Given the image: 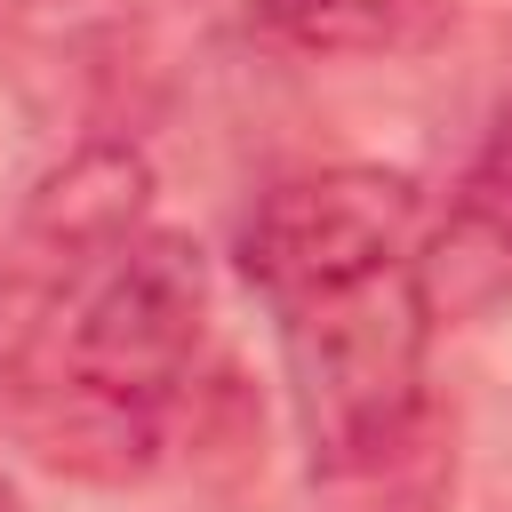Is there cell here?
<instances>
[{"instance_id":"cell-4","label":"cell","mask_w":512,"mask_h":512,"mask_svg":"<svg viewBox=\"0 0 512 512\" xmlns=\"http://www.w3.org/2000/svg\"><path fill=\"white\" fill-rule=\"evenodd\" d=\"M144 208H152V168H144V152L120 144V136H96V144L64 152V160L40 176V192H32V208H24V232H16V256L32 264L40 288H56V280H72L80 264H96V256H112L120 240H136V232H144Z\"/></svg>"},{"instance_id":"cell-1","label":"cell","mask_w":512,"mask_h":512,"mask_svg":"<svg viewBox=\"0 0 512 512\" xmlns=\"http://www.w3.org/2000/svg\"><path fill=\"white\" fill-rule=\"evenodd\" d=\"M272 312H280V368L312 472L352 488L408 464L424 424V352H432V312L416 296V272L384 264L368 280Z\"/></svg>"},{"instance_id":"cell-3","label":"cell","mask_w":512,"mask_h":512,"mask_svg":"<svg viewBox=\"0 0 512 512\" xmlns=\"http://www.w3.org/2000/svg\"><path fill=\"white\" fill-rule=\"evenodd\" d=\"M408 272L432 328H472L512 304V104H496V120L480 128L464 176L448 184V208L416 232Z\"/></svg>"},{"instance_id":"cell-6","label":"cell","mask_w":512,"mask_h":512,"mask_svg":"<svg viewBox=\"0 0 512 512\" xmlns=\"http://www.w3.org/2000/svg\"><path fill=\"white\" fill-rule=\"evenodd\" d=\"M0 512H24V504H16V488H8V480H0Z\"/></svg>"},{"instance_id":"cell-5","label":"cell","mask_w":512,"mask_h":512,"mask_svg":"<svg viewBox=\"0 0 512 512\" xmlns=\"http://www.w3.org/2000/svg\"><path fill=\"white\" fill-rule=\"evenodd\" d=\"M240 16L288 56H392L440 24V0H240Z\"/></svg>"},{"instance_id":"cell-2","label":"cell","mask_w":512,"mask_h":512,"mask_svg":"<svg viewBox=\"0 0 512 512\" xmlns=\"http://www.w3.org/2000/svg\"><path fill=\"white\" fill-rule=\"evenodd\" d=\"M424 232V184L376 160L312 168L272 184L240 224V272L264 288V304H296L344 280H368L384 264H408Z\"/></svg>"}]
</instances>
